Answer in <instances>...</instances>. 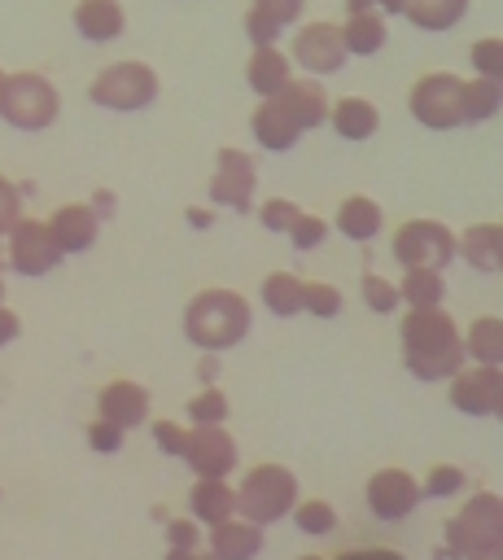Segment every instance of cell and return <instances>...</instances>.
Listing matches in <instances>:
<instances>
[{
	"label": "cell",
	"instance_id": "7dc6e473",
	"mask_svg": "<svg viewBox=\"0 0 503 560\" xmlns=\"http://www.w3.org/2000/svg\"><path fill=\"white\" fill-rule=\"evenodd\" d=\"M337 560H407V556L394 551V547H350V551H341Z\"/></svg>",
	"mask_w": 503,
	"mask_h": 560
},
{
	"label": "cell",
	"instance_id": "277c9868",
	"mask_svg": "<svg viewBox=\"0 0 503 560\" xmlns=\"http://www.w3.org/2000/svg\"><path fill=\"white\" fill-rule=\"evenodd\" d=\"M236 516L249 525H276L293 512L297 503V472H289L284 464H254L236 486Z\"/></svg>",
	"mask_w": 503,
	"mask_h": 560
},
{
	"label": "cell",
	"instance_id": "44dd1931",
	"mask_svg": "<svg viewBox=\"0 0 503 560\" xmlns=\"http://www.w3.org/2000/svg\"><path fill=\"white\" fill-rule=\"evenodd\" d=\"M455 258H464L481 276H494L503 267V232H499V223H472V228L455 232Z\"/></svg>",
	"mask_w": 503,
	"mask_h": 560
},
{
	"label": "cell",
	"instance_id": "ee69618b",
	"mask_svg": "<svg viewBox=\"0 0 503 560\" xmlns=\"http://www.w3.org/2000/svg\"><path fill=\"white\" fill-rule=\"evenodd\" d=\"M17 219H22V188H17L9 175H0V236H4Z\"/></svg>",
	"mask_w": 503,
	"mask_h": 560
},
{
	"label": "cell",
	"instance_id": "91938a15",
	"mask_svg": "<svg viewBox=\"0 0 503 560\" xmlns=\"http://www.w3.org/2000/svg\"><path fill=\"white\" fill-rule=\"evenodd\" d=\"M0 258H4V241H0Z\"/></svg>",
	"mask_w": 503,
	"mask_h": 560
},
{
	"label": "cell",
	"instance_id": "9a60e30c",
	"mask_svg": "<svg viewBox=\"0 0 503 560\" xmlns=\"http://www.w3.org/2000/svg\"><path fill=\"white\" fill-rule=\"evenodd\" d=\"M44 223H48V236H52V245L61 249V258L87 254V249L96 245V236H101V219L87 210V201H66V206H57Z\"/></svg>",
	"mask_w": 503,
	"mask_h": 560
},
{
	"label": "cell",
	"instance_id": "52a82bcc",
	"mask_svg": "<svg viewBox=\"0 0 503 560\" xmlns=\"http://www.w3.org/2000/svg\"><path fill=\"white\" fill-rule=\"evenodd\" d=\"M407 109L424 131H455L464 127V79L451 70L420 74L407 92Z\"/></svg>",
	"mask_w": 503,
	"mask_h": 560
},
{
	"label": "cell",
	"instance_id": "c3c4849f",
	"mask_svg": "<svg viewBox=\"0 0 503 560\" xmlns=\"http://www.w3.org/2000/svg\"><path fill=\"white\" fill-rule=\"evenodd\" d=\"M17 337H22V319H17L13 306L0 302V346H9V341H17Z\"/></svg>",
	"mask_w": 503,
	"mask_h": 560
},
{
	"label": "cell",
	"instance_id": "f546056e",
	"mask_svg": "<svg viewBox=\"0 0 503 560\" xmlns=\"http://www.w3.org/2000/svg\"><path fill=\"white\" fill-rule=\"evenodd\" d=\"M302 289H306L302 276H293V271H271V276L262 280L258 298H262V306H267L276 319H293V315H302Z\"/></svg>",
	"mask_w": 503,
	"mask_h": 560
},
{
	"label": "cell",
	"instance_id": "681fc988",
	"mask_svg": "<svg viewBox=\"0 0 503 560\" xmlns=\"http://www.w3.org/2000/svg\"><path fill=\"white\" fill-rule=\"evenodd\" d=\"M219 368H223V354L201 350V359H197V376H201V385H214V381H219Z\"/></svg>",
	"mask_w": 503,
	"mask_h": 560
},
{
	"label": "cell",
	"instance_id": "d590c367",
	"mask_svg": "<svg viewBox=\"0 0 503 560\" xmlns=\"http://www.w3.org/2000/svg\"><path fill=\"white\" fill-rule=\"evenodd\" d=\"M289 245L297 249V254H311V249H319L324 241H328V219H319V214H311V210H297V219L289 223Z\"/></svg>",
	"mask_w": 503,
	"mask_h": 560
},
{
	"label": "cell",
	"instance_id": "680465c9",
	"mask_svg": "<svg viewBox=\"0 0 503 560\" xmlns=\"http://www.w3.org/2000/svg\"><path fill=\"white\" fill-rule=\"evenodd\" d=\"M0 302H4V276H0Z\"/></svg>",
	"mask_w": 503,
	"mask_h": 560
},
{
	"label": "cell",
	"instance_id": "b9f144b4",
	"mask_svg": "<svg viewBox=\"0 0 503 560\" xmlns=\"http://www.w3.org/2000/svg\"><path fill=\"white\" fill-rule=\"evenodd\" d=\"M184 438H188V424H179V420H153V446H157L162 455H175V459H179Z\"/></svg>",
	"mask_w": 503,
	"mask_h": 560
},
{
	"label": "cell",
	"instance_id": "4fadbf2b",
	"mask_svg": "<svg viewBox=\"0 0 503 560\" xmlns=\"http://www.w3.org/2000/svg\"><path fill=\"white\" fill-rule=\"evenodd\" d=\"M179 459L197 472V477H227L241 464V446L223 424H188L184 451Z\"/></svg>",
	"mask_w": 503,
	"mask_h": 560
},
{
	"label": "cell",
	"instance_id": "f5cc1de1",
	"mask_svg": "<svg viewBox=\"0 0 503 560\" xmlns=\"http://www.w3.org/2000/svg\"><path fill=\"white\" fill-rule=\"evenodd\" d=\"M346 4V18H354V13H372V0H341Z\"/></svg>",
	"mask_w": 503,
	"mask_h": 560
},
{
	"label": "cell",
	"instance_id": "8d00e7d4",
	"mask_svg": "<svg viewBox=\"0 0 503 560\" xmlns=\"http://www.w3.org/2000/svg\"><path fill=\"white\" fill-rule=\"evenodd\" d=\"M464 486H468V472L459 464H433L429 477L420 481V494L424 499H455Z\"/></svg>",
	"mask_w": 503,
	"mask_h": 560
},
{
	"label": "cell",
	"instance_id": "2e32d148",
	"mask_svg": "<svg viewBox=\"0 0 503 560\" xmlns=\"http://www.w3.org/2000/svg\"><path fill=\"white\" fill-rule=\"evenodd\" d=\"M271 101L284 109V118H289L302 136H306V131H315V127H324V122H328V105H332V101H328V92H324V83H319V79H311V74H306V79H297V74H293V79L284 83V92H280V96H271Z\"/></svg>",
	"mask_w": 503,
	"mask_h": 560
},
{
	"label": "cell",
	"instance_id": "9c48e42d",
	"mask_svg": "<svg viewBox=\"0 0 503 560\" xmlns=\"http://www.w3.org/2000/svg\"><path fill=\"white\" fill-rule=\"evenodd\" d=\"M289 31H293L289 35V61H293V70H306L311 79H328V74H337L350 61L337 22H297Z\"/></svg>",
	"mask_w": 503,
	"mask_h": 560
},
{
	"label": "cell",
	"instance_id": "ffe728a7",
	"mask_svg": "<svg viewBox=\"0 0 503 560\" xmlns=\"http://www.w3.org/2000/svg\"><path fill=\"white\" fill-rule=\"evenodd\" d=\"M201 547H210L219 560H254L262 551V525H249L241 516H227L219 525H206Z\"/></svg>",
	"mask_w": 503,
	"mask_h": 560
},
{
	"label": "cell",
	"instance_id": "8fae6325",
	"mask_svg": "<svg viewBox=\"0 0 503 560\" xmlns=\"http://www.w3.org/2000/svg\"><path fill=\"white\" fill-rule=\"evenodd\" d=\"M254 188H258V166H254V158H249L245 149L223 144V149L214 153L210 201H214L219 210H236V214H245V210H254Z\"/></svg>",
	"mask_w": 503,
	"mask_h": 560
},
{
	"label": "cell",
	"instance_id": "30bf717a",
	"mask_svg": "<svg viewBox=\"0 0 503 560\" xmlns=\"http://www.w3.org/2000/svg\"><path fill=\"white\" fill-rule=\"evenodd\" d=\"M0 241H4V262H9L17 276H26V280H39V276H48V271L61 267V249L52 245L44 219L22 214Z\"/></svg>",
	"mask_w": 503,
	"mask_h": 560
},
{
	"label": "cell",
	"instance_id": "ab89813d",
	"mask_svg": "<svg viewBox=\"0 0 503 560\" xmlns=\"http://www.w3.org/2000/svg\"><path fill=\"white\" fill-rule=\"evenodd\" d=\"M83 438H87V451H96V455H118V451H122V442H127V433H122L118 424L101 420V416L87 424V433H83Z\"/></svg>",
	"mask_w": 503,
	"mask_h": 560
},
{
	"label": "cell",
	"instance_id": "8992f818",
	"mask_svg": "<svg viewBox=\"0 0 503 560\" xmlns=\"http://www.w3.org/2000/svg\"><path fill=\"white\" fill-rule=\"evenodd\" d=\"M162 83L149 61H114L87 83V101L109 114H140L157 101Z\"/></svg>",
	"mask_w": 503,
	"mask_h": 560
},
{
	"label": "cell",
	"instance_id": "f6af8a7d",
	"mask_svg": "<svg viewBox=\"0 0 503 560\" xmlns=\"http://www.w3.org/2000/svg\"><path fill=\"white\" fill-rule=\"evenodd\" d=\"M280 35H284V31H280L271 18H262L258 9L245 13V39H249L254 48H262V44H280Z\"/></svg>",
	"mask_w": 503,
	"mask_h": 560
},
{
	"label": "cell",
	"instance_id": "4dcf8cb0",
	"mask_svg": "<svg viewBox=\"0 0 503 560\" xmlns=\"http://www.w3.org/2000/svg\"><path fill=\"white\" fill-rule=\"evenodd\" d=\"M503 105V92H499V79H464V127L472 122H490Z\"/></svg>",
	"mask_w": 503,
	"mask_h": 560
},
{
	"label": "cell",
	"instance_id": "83f0119b",
	"mask_svg": "<svg viewBox=\"0 0 503 560\" xmlns=\"http://www.w3.org/2000/svg\"><path fill=\"white\" fill-rule=\"evenodd\" d=\"M341 26V44H346V57H376L381 48H385V39H389V22L372 9V13H354V18H346V22H337Z\"/></svg>",
	"mask_w": 503,
	"mask_h": 560
},
{
	"label": "cell",
	"instance_id": "603a6c76",
	"mask_svg": "<svg viewBox=\"0 0 503 560\" xmlns=\"http://www.w3.org/2000/svg\"><path fill=\"white\" fill-rule=\"evenodd\" d=\"M188 516L201 529L236 516V490H232V481L227 477H197L192 490H188Z\"/></svg>",
	"mask_w": 503,
	"mask_h": 560
},
{
	"label": "cell",
	"instance_id": "7402d4cb",
	"mask_svg": "<svg viewBox=\"0 0 503 560\" xmlns=\"http://www.w3.org/2000/svg\"><path fill=\"white\" fill-rule=\"evenodd\" d=\"M332 228H337L346 241L367 245V241H376V236H381V228H385V210H381V201H372L367 192H350V197L337 206Z\"/></svg>",
	"mask_w": 503,
	"mask_h": 560
},
{
	"label": "cell",
	"instance_id": "7bdbcfd3",
	"mask_svg": "<svg viewBox=\"0 0 503 560\" xmlns=\"http://www.w3.org/2000/svg\"><path fill=\"white\" fill-rule=\"evenodd\" d=\"M201 525L192 521V516H171L166 521V547H188V551H197L201 547Z\"/></svg>",
	"mask_w": 503,
	"mask_h": 560
},
{
	"label": "cell",
	"instance_id": "d4e9b609",
	"mask_svg": "<svg viewBox=\"0 0 503 560\" xmlns=\"http://www.w3.org/2000/svg\"><path fill=\"white\" fill-rule=\"evenodd\" d=\"M249 136H254V144L267 149V153H289V149L302 140V131L284 118V109H280L276 101H258V105H254V114H249Z\"/></svg>",
	"mask_w": 503,
	"mask_h": 560
},
{
	"label": "cell",
	"instance_id": "5bb4252c",
	"mask_svg": "<svg viewBox=\"0 0 503 560\" xmlns=\"http://www.w3.org/2000/svg\"><path fill=\"white\" fill-rule=\"evenodd\" d=\"M363 499L376 521H407L420 508V481L407 468H376L363 486Z\"/></svg>",
	"mask_w": 503,
	"mask_h": 560
},
{
	"label": "cell",
	"instance_id": "d6986e66",
	"mask_svg": "<svg viewBox=\"0 0 503 560\" xmlns=\"http://www.w3.org/2000/svg\"><path fill=\"white\" fill-rule=\"evenodd\" d=\"M289 79H293V61H289V52H284L280 44H262V48L249 52V61H245V83H249V92H254L258 101L280 96Z\"/></svg>",
	"mask_w": 503,
	"mask_h": 560
},
{
	"label": "cell",
	"instance_id": "7a4b0ae2",
	"mask_svg": "<svg viewBox=\"0 0 503 560\" xmlns=\"http://www.w3.org/2000/svg\"><path fill=\"white\" fill-rule=\"evenodd\" d=\"M249 324H254L249 298L236 293V289H219V284L192 293V298L184 302V319H179L184 337H188L197 350H214V354L241 346V341L249 337Z\"/></svg>",
	"mask_w": 503,
	"mask_h": 560
},
{
	"label": "cell",
	"instance_id": "836d02e7",
	"mask_svg": "<svg viewBox=\"0 0 503 560\" xmlns=\"http://www.w3.org/2000/svg\"><path fill=\"white\" fill-rule=\"evenodd\" d=\"M341 306H346V298H341V289H337V284H328V280H306V289H302V315L337 319V315H341Z\"/></svg>",
	"mask_w": 503,
	"mask_h": 560
},
{
	"label": "cell",
	"instance_id": "484cf974",
	"mask_svg": "<svg viewBox=\"0 0 503 560\" xmlns=\"http://www.w3.org/2000/svg\"><path fill=\"white\" fill-rule=\"evenodd\" d=\"M459 341H464L468 363H481V368L503 363V324H499V315H477L468 328H459Z\"/></svg>",
	"mask_w": 503,
	"mask_h": 560
},
{
	"label": "cell",
	"instance_id": "f907efd6",
	"mask_svg": "<svg viewBox=\"0 0 503 560\" xmlns=\"http://www.w3.org/2000/svg\"><path fill=\"white\" fill-rule=\"evenodd\" d=\"M188 228H197V232H206L210 223H214V210H206V206H188Z\"/></svg>",
	"mask_w": 503,
	"mask_h": 560
},
{
	"label": "cell",
	"instance_id": "6f0895ef",
	"mask_svg": "<svg viewBox=\"0 0 503 560\" xmlns=\"http://www.w3.org/2000/svg\"><path fill=\"white\" fill-rule=\"evenodd\" d=\"M297 560H324V556H297Z\"/></svg>",
	"mask_w": 503,
	"mask_h": 560
},
{
	"label": "cell",
	"instance_id": "e0dca14e",
	"mask_svg": "<svg viewBox=\"0 0 503 560\" xmlns=\"http://www.w3.org/2000/svg\"><path fill=\"white\" fill-rule=\"evenodd\" d=\"M149 389L140 385V381H109L101 394H96V416L101 420H109V424H118L122 433H131L136 424H144L149 420Z\"/></svg>",
	"mask_w": 503,
	"mask_h": 560
},
{
	"label": "cell",
	"instance_id": "5b68a950",
	"mask_svg": "<svg viewBox=\"0 0 503 560\" xmlns=\"http://www.w3.org/2000/svg\"><path fill=\"white\" fill-rule=\"evenodd\" d=\"M503 508L494 490L472 494L451 521H446V551L455 560H472V556H494L503 551Z\"/></svg>",
	"mask_w": 503,
	"mask_h": 560
},
{
	"label": "cell",
	"instance_id": "7c38bea8",
	"mask_svg": "<svg viewBox=\"0 0 503 560\" xmlns=\"http://www.w3.org/2000/svg\"><path fill=\"white\" fill-rule=\"evenodd\" d=\"M446 398L459 416L472 420H490L503 407V372L499 368H481V363H464L451 381H446Z\"/></svg>",
	"mask_w": 503,
	"mask_h": 560
},
{
	"label": "cell",
	"instance_id": "9f6ffc18",
	"mask_svg": "<svg viewBox=\"0 0 503 560\" xmlns=\"http://www.w3.org/2000/svg\"><path fill=\"white\" fill-rule=\"evenodd\" d=\"M499 556H503V551H494V556H472V560H499Z\"/></svg>",
	"mask_w": 503,
	"mask_h": 560
},
{
	"label": "cell",
	"instance_id": "bcb514c9",
	"mask_svg": "<svg viewBox=\"0 0 503 560\" xmlns=\"http://www.w3.org/2000/svg\"><path fill=\"white\" fill-rule=\"evenodd\" d=\"M87 210H92L101 223L114 219V214H118V192H114V188H96V192L87 197Z\"/></svg>",
	"mask_w": 503,
	"mask_h": 560
},
{
	"label": "cell",
	"instance_id": "11a10c76",
	"mask_svg": "<svg viewBox=\"0 0 503 560\" xmlns=\"http://www.w3.org/2000/svg\"><path fill=\"white\" fill-rule=\"evenodd\" d=\"M192 560H219V556H214L210 547H197V551H192Z\"/></svg>",
	"mask_w": 503,
	"mask_h": 560
},
{
	"label": "cell",
	"instance_id": "6da1fadb",
	"mask_svg": "<svg viewBox=\"0 0 503 560\" xmlns=\"http://www.w3.org/2000/svg\"><path fill=\"white\" fill-rule=\"evenodd\" d=\"M398 346H402V368L416 381H451L468 359H464V341H459V324L446 306H407L402 328H398Z\"/></svg>",
	"mask_w": 503,
	"mask_h": 560
},
{
	"label": "cell",
	"instance_id": "ba28073f",
	"mask_svg": "<svg viewBox=\"0 0 503 560\" xmlns=\"http://www.w3.org/2000/svg\"><path fill=\"white\" fill-rule=\"evenodd\" d=\"M394 262L407 267H433L446 271L455 262V232L437 219H407L394 232Z\"/></svg>",
	"mask_w": 503,
	"mask_h": 560
},
{
	"label": "cell",
	"instance_id": "4316f807",
	"mask_svg": "<svg viewBox=\"0 0 503 560\" xmlns=\"http://www.w3.org/2000/svg\"><path fill=\"white\" fill-rule=\"evenodd\" d=\"M472 0H402V18L416 26V31H429V35H442L451 26H459L468 18Z\"/></svg>",
	"mask_w": 503,
	"mask_h": 560
},
{
	"label": "cell",
	"instance_id": "cb8c5ba5",
	"mask_svg": "<svg viewBox=\"0 0 503 560\" xmlns=\"http://www.w3.org/2000/svg\"><path fill=\"white\" fill-rule=\"evenodd\" d=\"M328 122L341 140H372L381 131V109L367 101V96H341L328 105Z\"/></svg>",
	"mask_w": 503,
	"mask_h": 560
},
{
	"label": "cell",
	"instance_id": "74e56055",
	"mask_svg": "<svg viewBox=\"0 0 503 560\" xmlns=\"http://www.w3.org/2000/svg\"><path fill=\"white\" fill-rule=\"evenodd\" d=\"M468 66H472L477 79H499V74H503V44H499V35H481V39H472V48H468Z\"/></svg>",
	"mask_w": 503,
	"mask_h": 560
},
{
	"label": "cell",
	"instance_id": "ac0fdd59",
	"mask_svg": "<svg viewBox=\"0 0 503 560\" xmlns=\"http://www.w3.org/2000/svg\"><path fill=\"white\" fill-rule=\"evenodd\" d=\"M74 35L87 39V44H114L122 31H127V9L122 0H79L74 13Z\"/></svg>",
	"mask_w": 503,
	"mask_h": 560
},
{
	"label": "cell",
	"instance_id": "94428289",
	"mask_svg": "<svg viewBox=\"0 0 503 560\" xmlns=\"http://www.w3.org/2000/svg\"><path fill=\"white\" fill-rule=\"evenodd\" d=\"M0 79H4V70H0Z\"/></svg>",
	"mask_w": 503,
	"mask_h": 560
},
{
	"label": "cell",
	"instance_id": "1f68e13d",
	"mask_svg": "<svg viewBox=\"0 0 503 560\" xmlns=\"http://www.w3.org/2000/svg\"><path fill=\"white\" fill-rule=\"evenodd\" d=\"M289 516H293V525H297L302 534H311V538L332 534V529H337V521H341V516H337V508H332L328 499H297Z\"/></svg>",
	"mask_w": 503,
	"mask_h": 560
},
{
	"label": "cell",
	"instance_id": "db71d44e",
	"mask_svg": "<svg viewBox=\"0 0 503 560\" xmlns=\"http://www.w3.org/2000/svg\"><path fill=\"white\" fill-rule=\"evenodd\" d=\"M162 560H192V551H188V547H166Z\"/></svg>",
	"mask_w": 503,
	"mask_h": 560
},
{
	"label": "cell",
	"instance_id": "3957f363",
	"mask_svg": "<svg viewBox=\"0 0 503 560\" xmlns=\"http://www.w3.org/2000/svg\"><path fill=\"white\" fill-rule=\"evenodd\" d=\"M61 114V92L44 70H4L0 122L13 131H48Z\"/></svg>",
	"mask_w": 503,
	"mask_h": 560
},
{
	"label": "cell",
	"instance_id": "f1b7e54d",
	"mask_svg": "<svg viewBox=\"0 0 503 560\" xmlns=\"http://www.w3.org/2000/svg\"><path fill=\"white\" fill-rule=\"evenodd\" d=\"M398 284V302L402 306H446V271L433 267H407Z\"/></svg>",
	"mask_w": 503,
	"mask_h": 560
},
{
	"label": "cell",
	"instance_id": "f35d334b",
	"mask_svg": "<svg viewBox=\"0 0 503 560\" xmlns=\"http://www.w3.org/2000/svg\"><path fill=\"white\" fill-rule=\"evenodd\" d=\"M297 201H289V197H262V206H254V214H258V223H262V232H271V236H284L289 232V223L297 219Z\"/></svg>",
	"mask_w": 503,
	"mask_h": 560
},
{
	"label": "cell",
	"instance_id": "816d5d0a",
	"mask_svg": "<svg viewBox=\"0 0 503 560\" xmlns=\"http://www.w3.org/2000/svg\"><path fill=\"white\" fill-rule=\"evenodd\" d=\"M372 9L381 18H402V0H372Z\"/></svg>",
	"mask_w": 503,
	"mask_h": 560
},
{
	"label": "cell",
	"instance_id": "d6a6232c",
	"mask_svg": "<svg viewBox=\"0 0 503 560\" xmlns=\"http://www.w3.org/2000/svg\"><path fill=\"white\" fill-rule=\"evenodd\" d=\"M359 293H363V306H367L372 315H394V311L402 306V302H398V284H394L389 276H381V271H363Z\"/></svg>",
	"mask_w": 503,
	"mask_h": 560
},
{
	"label": "cell",
	"instance_id": "60d3db41",
	"mask_svg": "<svg viewBox=\"0 0 503 560\" xmlns=\"http://www.w3.org/2000/svg\"><path fill=\"white\" fill-rule=\"evenodd\" d=\"M249 9H258L262 18H271L280 31H289V26H297V22H302L306 0H249Z\"/></svg>",
	"mask_w": 503,
	"mask_h": 560
},
{
	"label": "cell",
	"instance_id": "e575fe53",
	"mask_svg": "<svg viewBox=\"0 0 503 560\" xmlns=\"http://www.w3.org/2000/svg\"><path fill=\"white\" fill-rule=\"evenodd\" d=\"M227 411H232V402H227V394L219 385H201L188 398V420L192 424H227Z\"/></svg>",
	"mask_w": 503,
	"mask_h": 560
}]
</instances>
